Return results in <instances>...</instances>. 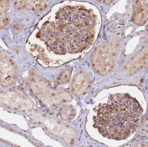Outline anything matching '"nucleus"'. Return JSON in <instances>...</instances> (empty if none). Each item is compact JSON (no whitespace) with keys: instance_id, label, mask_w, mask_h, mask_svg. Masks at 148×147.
Segmentation results:
<instances>
[{"instance_id":"1","label":"nucleus","mask_w":148,"mask_h":147,"mask_svg":"<svg viewBox=\"0 0 148 147\" xmlns=\"http://www.w3.org/2000/svg\"><path fill=\"white\" fill-rule=\"evenodd\" d=\"M143 112L138 102L129 94L112 95L108 102L99 105L93 126L106 138L125 139L138 129Z\"/></svg>"},{"instance_id":"2","label":"nucleus","mask_w":148,"mask_h":147,"mask_svg":"<svg viewBox=\"0 0 148 147\" xmlns=\"http://www.w3.org/2000/svg\"><path fill=\"white\" fill-rule=\"evenodd\" d=\"M90 78L84 72L77 74L72 83L73 92L77 96H83L89 91L91 87Z\"/></svg>"},{"instance_id":"3","label":"nucleus","mask_w":148,"mask_h":147,"mask_svg":"<svg viewBox=\"0 0 148 147\" xmlns=\"http://www.w3.org/2000/svg\"><path fill=\"white\" fill-rule=\"evenodd\" d=\"M30 8L36 14L43 13L47 9L48 6L47 1H30Z\"/></svg>"},{"instance_id":"4","label":"nucleus","mask_w":148,"mask_h":147,"mask_svg":"<svg viewBox=\"0 0 148 147\" xmlns=\"http://www.w3.org/2000/svg\"><path fill=\"white\" fill-rule=\"evenodd\" d=\"M60 109V116L64 120H71L75 117L76 112L73 107L71 106H64Z\"/></svg>"},{"instance_id":"5","label":"nucleus","mask_w":148,"mask_h":147,"mask_svg":"<svg viewBox=\"0 0 148 147\" xmlns=\"http://www.w3.org/2000/svg\"><path fill=\"white\" fill-rule=\"evenodd\" d=\"M71 72L69 71H64L61 73L56 79V83L58 84H62L66 83L70 80Z\"/></svg>"},{"instance_id":"6","label":"nucleus","mask_w":148,"mask_h":147,"mask_svg":"<svg viewBox=\"0 0 148 147\" xmlns=\"http://www.w3.org/2000/svg\"><path fill=\"white\" fill-rule=\"evenodd\" d=\"M27 1H16L14 3V8L18 10H22L25 9L27 6Z\"/></svg>"},{"instance_id":"7","label":"nucleus","mask_w":148,"mask_h":147,"mask_svg":"<svg viewBox=\"0 0 148 147\" xmlns=\"http://www.w3.org/2000/svg\"><path fill=\"white\" fill-rule=\"evenodd\" d=\"M11 21V17L9 15H4L2 16H1V30L9 24Z\"/></svg>"},{"instance_id":"8","label":"nucleus","mask_w":148,"mask_h":147,"mask_svg":"<svg viewBox=\"0 0 148 147\" xmlns=\"http://www.w3.org/2000/svg\"><path fill=\"white\" fill-rule=\"evenodd\" d=\"M23 26L22 25L18 24L14 25L12 27V32L14 35H18L23 30Z\"/></svg>"},{"instance_id":"9","label":"nucleus","mask_w":148,"mask_h":147,"mask_svg":"<svg viewBox=\"0 0 148 147\" xmlns=\"http://www.w3.org/2000/svg\"><path fill=\"white\" fill-rule=\"evenodd\" d=\"M10 1H1V13L4 12L8 9L10 6Z\"/></svg>"}]
</instances>
